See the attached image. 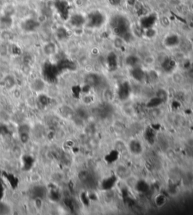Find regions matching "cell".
Instances as JSON below:
<instances>
[{
    "instance_id": "obj_1",
    "label": "cell",
    "mask_w": 193,
    "mask_h": 215,
    "mask_svg": "<svg viewBox=\"0 0 193 215\" xmlns=\"http://www.w3.org/2000/svg\"><path fill=\"white\" fill-rule=\"evenodd\" d=\"M42 51H43V53L46 56L51 57L56 54L57 51H58V47H57V45L54 42H48L43 45Z\"/></svg>"
},
{
    "instance_id": "obj_2",
    "label": "cell",
    "mask_w": 193,
    "mask_h": 215,
    "mask_svg": "<svg viewBox=\"0 0 193 215\" xmlns=\"http://www.w3.org/2000/svg\"><path fill=\"white\" fill-rule=\"evenodd\" d=\"M117 178L115 176H110V177L105 178L103 181L102 183H101V187H102L103 190H110V189H112L114 186V185L115 184Z\"/></svg>"
},
{
    "instance_id": "obj_3",
    "label": "cell",
    "mask_w": 193,
    "mask_h": 215,
    "mask_svg": "<svg viewBox=\"0 0 193 215\" xmlns=\"http://www.w3.org/2000/svg\"><path fill=\"white\" fill-rule=\"evenodd\" d=\"M129 148L131 153L134 154H140L143 151L142 145L138 141H131L129 143Z\"/></svg>"
},
{
    "instance_id": "obj_4",
    "label": "cell",
    "mask_w": 193,
    "mask_h": 215,
    "mask_svg": "<svg viewBox=\"0 0 193 215\" xmlns=\"http://www.w3.org/2000/svg\"><path fill=\"white\" fill-rule=\"evenodd\" d=\"M3 84L5 87L8 88V89H11V88H12L13 87L15 86L16 81H15V79L14 78V77L11 76V75H7L4 78Z\"/></svg>"
},
{
    "instance_id": "obj_5",
    "label": "cell",
    "mask_w": 193,
    "mask_h": 215,
    "mask_svg": "<svg viewBox=\"0 0 193 215\" xmlns=\"http://www.w3.org/2000/svg\"><path fill=\"white\" fill-rule=\"evenodd\" d=\"M136 188H137V190H138V191L145 192L149 189V185L146 183V181H138L137 183Z\"/></svg>"
},
{
    "instance_id": "obj_6",
    "label": "cell",
    "mask_w": 193,
    "mask_h": 215,
    "mask_svg": "<svg viewBox=\"0 0 193 215\" xmlns=\"http://www.w3.org/2000/svg\"><path fill=\"white\" fill-rule=\"evenodd\" d=\"M3 13L5 17L11 18L15 13V8L13 6H11V5H7L3 9Z\"/></svg>"
},
{
    "instance_id": "obj_7",
    "label": "cell",
    "mask_w": 193,
    "mask_h": 215,
    "mask_svg": "<svg viewBox=\"0 0 193 215\" xmlns=\"http://www.w3.org/2000/svg\"><path fill=\"white\" fill-rule=\"evenodd\" d=\"M45 87V84L42 81V80L37 79L35 80V82L33 83V88L36 91H41Z\"/></svg>"
},
{
    "instance_id": "obj_8",
    "label": "cell",
    "mask_w": 193,
    "mask_h": 215,
    "mask_svg": "<svg viewBox=\"0 0 193 215\" xmlns=\"http://www.w3.org/2000/svg\"><path fill=\"white\" fill-rule=\"evenodd\" d=\"M155 203L158 205V207H162L165 203H166V199L162 195H159L158 196H157L156 199H155Z\"/></svg>"
},
{
    "instance_id": "obj_9",
    "label": "cell",
    "mask_w": 193,
    "mask_h": 215,
    "mask_svg": "<svg viewBox=\"0 0 193 215\" xmlns=\"http://www.w3.org/2000/svg\"><path fill=\"white\" fill-rule=\"evenodd\" d=\"M144 63L146 64L147 65H152L154 63H155V59L153 56L152 55H149V56H146L145 58H144Z\"/></svg>"
},
{
    "instance_id": "obj_10",
    "label": "cell",
    "mask_w": 193,
    "mask_h": 215,
    "mask_svg": "<svg viewBox=\"0 0 193 215\" xmlns=\"http://www.w3.org/2000/svg\"><path fill=\"white\" fill-rule=\"evenodd\" d=\"M124 44H125L124 40L121 38H120V37H116V38L114 39V45H115V48H121V47L124 45Z\"/></svg>"
},
{
    "instance_id": "obj_11",
    "label": "cell",
    "mask_w": 193,
    "mask_h": 215,
    "mask_svg": "<svg viewBox=\"0 0 193 215\" xmlns=\"http://www.w3.org/2000/svg\"><path fill=\"white\" fill-rule=\"evenodd\" d=\"M34 192H35V195L36 197H42V196H45V193L43 187H35Z\"/></svg>"
},
{
    "instance_id": "obj_12",
    "label": "cell",
    "mask_w": 193,
    "mask_h": 215,
    "mask_svg": "<svg viewBox=\"0 0 193 215\" xmlns=\"http://www.w3.org/2000/svg\"><path fill=\"white\" fill-rule=\"evenodd\" d=\"M13 34L10 32V31L8 29H3L2 32V38H5V40H9L11 39L13 37Z\"/></svg>"
},
{
    "instance_id": "obj_13",
    "label": "cell",
    "mask_w": 193,
    "mask_h": 215,
    "mask_svg": "<svg viewBox=\"0 0 193 215\" xmlns=\"http://www.w3.org/2000/svg\"><path fill=\"white\" fill-rule=\"evenodd\" d=\"M18 131H19L20 135H21V134H24V133L29 134L30 128H29V126L26 124L21 125V126L19 127V129H18Z\"/></svg>"
},
{
    "instance_id": "obj_14",
    "label": "cell",
    "mask_w": 193,
    "mask_h": 215,
    "mask_svg": "<svg viewBox=\"0 0 193 215\" xmlns=\"http://www.w3.org/2000/svg\"><path fill=\"white\" fill-rule=\"evenodd\" d=\"M21 136V139L24 143H26L27 142H28L29 140V134L28 133H24V134H21L20 135Z\"/></svg>"
},
{
    "instance_id": "obj_15",
    "label": "cell",
    "mask_w": 193,
    "mask_h": 215,
    "mask_svg": "<svg viewBox=\"0 0 193 215\" xmlns=\"http://www.w3.org/2000/svg\"><path fill=\"white\" fill-rule=\"evenodd\" d=\"M6 206L5 205L2 204V203H0V214L6 213Z\"/></svg>"
},
{
    "instance_id": "obj_16",
    "label": "cell",
    "mask_w": 193,
    "mask_h": 215,
    "mask_svg": "<svg viewBox=\"0 0 193 215\" xmlns=\"http://www.w3.org/2000/svg\"><path fill=\"white\" fill-rule=\"evenodd\" d=\"M0 10H1V6H0Z\"/></svg>"
}]
</instances>
